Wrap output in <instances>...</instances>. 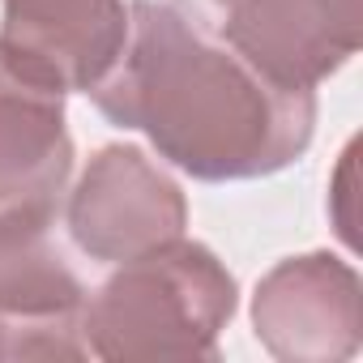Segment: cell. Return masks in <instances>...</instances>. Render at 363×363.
Wrapping results in <instances>:
<instances>
[{
    "label": "cell",
    "mask_w": 363,
    "mask_h": 363,
    "mask_svg": "<svg viewBox=\"0 0 363 363\" xmlns=\"http://www.w3.org/2000/svg\"><path fill=\"white\" fill-rule=\"evenodd\" d=\"M90 99L111 124L145 133L158 158L206 184L261 179L299 162L316 128V90L274 82L162 0L128 5L124 56Z\"/></svg>",
    "instance_id": "1"
},
{
    "label": "cell",
    "mask_w": 363,
    "mask_h": 363,
    "mask_svg": "<svg viewBox=\"0 0 363 363\" xmlns=\"http://www.w3.org/2000/svg\"><path fill=\"white\" fill-rule=\"evenodd\" d=\"M252 329L282 363L350 359L363 329V286L354 265L333 252L278 261L252 291Z\"/></svg>",
    "instance_id": "5"
},
{
    "label": "cell",
    "mask_w": 363,
    "mask_h": 363,
    "mask_svg": "<svg viewBox=\"0 0 363 363\" xmlns=\"http://www.w3.org/2000/svg\"><path fill=\"white\" fill-rule=\"evenodd\" d=\"M124 43L128 0H0V48L65 94H90Z\"/></svg>",
    "instance_id": "8"
},
{
    "label": "cell",
    "mask_w": 363,
    "mask_h": 363,
    "mask_svg": "<svg viewBox=\"0 0 363 363\" xmlns=\"http://www.w3.org/2000/svg\"><path fill=\"white\" fill-rule=\"evenodd\" d=\"M82 303L52 223L0 218V359H86Z\"/></svg>",
    "instance_id": "6"
},
{
    "label": "cell",
    "mask_w": 363,
    "mask_h": 363,
    "mask_svg": "<svg viewBox=\"0 0 363 363\" xmlns=\"http://www.w3.org/2000/svg\"><path fill=\"white\" fill-rule=\"evenodd\" d=\"M73 175L65 90L0 48V218L56 223Z\"/></svg>",
    "instance_id": "7"
},
{
    "label": "cell",
    "mask_w": 363,
    "mask_h": 363,
    "mask_svg": "<svg viewBox=\"0 0 363 363\" xmlns=\"http://www.w3.org/2000/svg\"><path fill=\"white\" fill-rule=\"evenodd\" d=\"M189 26L218 39L282 86L316 90L359 52V0H171Z\"/></svg>",
    "instance_id": "3"
},
{
    "label": "cell",
    "mask_w": 363,
    "mask_h": 363,
    "mask_svg": "<svg viewBox=\"0 0 363 363\" xmlns=\"http://www.w3.org/2000/svg\"><path fill=\"white\" fill-rule=\"evenodd\" d=\"M65 227L82 257L99 265L133 261L189 227L184 189L137 145H103L82 167L65 201Z\"/></svg>",
    "instance_id": "4"
},
{
    "label": "cell",
    "mask_w": 363,
    "mask_h": 363,
    "mask_svg": "<svg viewBox=\"0 0 363 363\" xmlns=\"http://www.w3.org/2000/svg\"><path fill=\"white\" fill-rule=\"evenodd\" d=\"M240 308V286L214 248L167 240L120 261L82 303L86 350L99 359H218V333Z\"/></svg>",
    "instance_id": "2"
}]
</instances>
